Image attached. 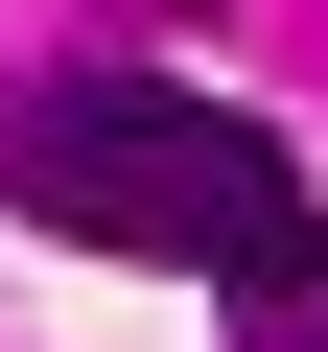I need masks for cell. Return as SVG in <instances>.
<instances>
[{"instance_id":"obj_1","label":"cell","mask_w":328,"mask_h":352,"mask_svg":"<svg viewBox=\"0 0 328 352\" xmlns=\"http://www.w3.org/2000/svg\"><path fill=\"white\" fill-rule=\"evenodd\" d=\"M0 212L71 235V258H258L305 188H281V118H235V94L24 71V94H0Z\"/></svg>"},{"instance_id":"obj_2","label":"cell","mask_w":328,"mask_h":352,"mask_svg":"<svg viewBox=\"0 0 328 352\" xmlns=\"http://www.w3.org/2000/svg\"><path fill=\"white\" fill-rule=\"evenodd\" d=\"M235 352H328V212H281L235 258Z\"/></svg>"},{"instance_id":"obj_3","label":"cell","mask_w":328,"mask_h":352,"mask_svg":"<svg viewBox=\"0 0 328 352\" xmlns=\"http://www.w3.org/2000/svg\"><path fill=\"white\" fill-rule=\"evenodd\" d=\"M117 24H188V0H117Z\"/></svg>"}]
</instances>
